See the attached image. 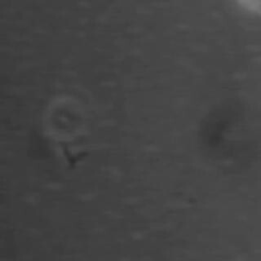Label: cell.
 <instances>
[{"label": "cell", "mask_w": 261, "mask_h": 261, "mask_svg": "<svg viewBox=\"0 0 261 261\" xmlns=\"http://www.w3.org/2000/svg\"><path fill=\"white\" fill-rule=\"evenodd\" d=\"M244 8L261 16V0H239Z\"/></svg>", "instance_id": "obj_1"}]
</instances>
